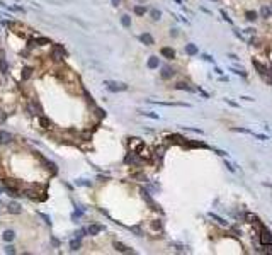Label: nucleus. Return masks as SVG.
<instances>
[{"instance_id":"obj_40","label":"nucleus","mask_w":272,"mask_h":255,"mask_svg":"<svg viewBox=\"0 0 272 255\" xmlns=\"http://www.w3.org/2000/svg\"><path fill=\"white\" fill-rule=\"evenodd\" d=\"M216 153H218V155H221V156L226 155V151H223V150H216Z\"/></svg>"},{"instance_id":"obj_36","label":"nucleus","mask_w":272,"mask_h":255,"mask_svg":"<svg viewBox=\"0 0 272 255\" xmlns=\"http://www.w3.org/2000/svg\"><path fill=\"white\" fill-rule=\"evenodd\" d=\"M225 100H226V102H228V104L231 105V107H238V104H236V102H231L230 99H225Z\"/></svg>"},{"instance_id":"obj_17","label":"nucleus","mask_w":272,"mask_h":255,"mask_svg":"<svg viewBox=\"0 0 272 255\" xmlns=\"http://www.w3.org/2000/svg\"><path fill=\"white\" fill-rule=\"evenodd\" d=\"M185 51H187V55H197V46L196 44H187Z\"/></svg>"},{"instance_id":"obj_6","label":"nucleus","mask_w":272,"mask_h":255,"mask_svg":"<svg viewBox=\"0 0 272 255\" xmlns=\"http://www.w3.org/2000/svg\"><path fill=\"white\" fill-rule=\"evenodd\" d=\"M104 230V226L102 225H90L89 226V230H87V233L89 235H92V236H95V235H99V233Z\"/></svg>"},{"instance_id":"obj_14","label":"nucleus","mask_w":272,"mask_h":255,"mask_svg":"<svg viewBox=\"0 0 272 255\" xmlns=\"http://www.w3.org/2000/svg\"><path fill=\"white\" fill-rule=\"evenodd\" d=\"M158 65H160V61H158V58L157 56H151L150 60H148V68H158Z\"/></svg>"},{"instance_id":"obj_3","label":"nucleus","mask_w":272,"mask_h":255,"mask_svg":"<svg viewBox=\"0 0 272 255\" xmlns=\"http://www.w3.org/2000/svg\"><path fill=\"white\" fill-rule=\"evenodd\" d=\"M106 85H107V89L111 90V92H117V90H126L128 89V85L116 83V82H106Z\"/></svg>"},{"instance_id":"obj_39","label":"nucleus","mask_w":272,"mask_h":255,"mask_svg":"<svg viewBox=\"0 0 272 255\" xmlns=\"http://www.w3.org/2000/svg\"><path fill=\"white\" fill-rule=\"evenodd\" d=\"M97 114L100 116V118H104V116H106V112H104L102 109H97Z\"/></svg>"},{"instance_id":"obj_13","label":"nucleus","mask_w":272,"mask_h":255,"mask_svg":"<svg viewBox=\"0 0 272 255\" xmlns=\"http://www.w3.org/2000/svg\"><path fill=\"white\" fill-rule=\"evenodd\" d=\"M10 140H12L10 133H7V131H0V143H9Z\"/></svg>"},{"instance_id":"obj_31","label":"nucleus","mask_w":272,"mask_h":255,"mask_svg":"<svg viewBox=\"0 0 272 255\" xmlns=\"http://www.w3.org/2000/svg\"><path fill=\"white\" fill-rule=\"evenodd\" d=\"M253 136L257 138V140H262V141H265V140H269V138L265 136V134H257V133H253Z\"/></svg>"},{"instance_id":"obj_18","label":"nucleus","mask_w":272,"mask_h":255,"mask_svg":"<svg viewBox=\"0 0 272 255\" xmlns=\"http://www.w3.org/2000/svg\"><path fill=\"white\" fill-rule=\"evenodd\" d=\"M14 231H12V230H7V231H4V240L5 241H12L14 240Z\"/></svg>"},{"instance_id":"obj_7","label":"nucleus","mask_w":272,"mask_h":255,"mask_svg":"<svg viewBox=\"0 0 272 255\" xmlns=\"http://www.w3.org/2000/svg\"><path fill=\"white\" fill-rule=\"evenodd\" d=\"M114 248H116L117 252H122V253H129V252L133 253L131 248H129V247H126V245H122L121 241H114Z\"/></svg>"},{"instance_id":"obj_44","label":"nucleus","mask_w":272,"mask_h":255,"mask_svg":"<svg viewBox=\"0 0 272 255\" xmlns=\"http://www.w3.org/2000/svg\"><path fill=\"white\" fill-rule=\"evenodd\" d=\"M213 2H218V0H213Z\"/></svg>"},{"instance_id":"obj_24","label":"nucleus","mask_w":272,"mask_h":255,"mask_svg":"<svg viewBox=\"0 0 272 255\" xmlns=\"http://www.w3.org/2000/svg\"><path fill=\"white\" fill-rule=\"evenodd\" d=\"M31 73H33V70H31L29 66H26V68L22 70V78H24V80H27L29 77H31Z\"/></svg>"},{"instance_id":"obj_10","label":"nucleus","mask_w":272,"mask_h":255,"mask_svg":"<svg viewBox=\"0 0 272 255\" xmlns=\"http://www.w3.org/2000/svg\"><path fill=\"white\" fill-rule=\"evenodd\" d=\"M140 41H141V42H145L146 46H151V44H153V38H151L148 33L141 34V36H140Z\"/></svg>"},{"instance_id":"obj_41","label":"nucleus","mask_w":272,"mask_h":255,"mask_svg":"<svg viewBox=\"0 0 272 255\" xmlns=\"http://www.w3.org/2000/svg\"><path fill=\"white\" fill-rule=\"evenodd\" d=\"M216 73H218V75H223V70H221V68H218V66H216Z\"/></svg>"},{"instance_id":"obj_21","label":"nucleus","mask_w":272,"mask_h":255,"mask_svg":"<svg viewBox=\"0 0 272 255\" xmlns=\"http://www.w3.org/2000/svg\"><path fill=\"white\" fill-rule=\"evenodd\" d=\"M150 14H151V19H153V20H158L160 17H162V12H160V10H157V9H151Z\"/></svg>"},{"instance_id":"obj_23","label":"nucleus","mask_w":272,"mask_h":255,"mask_svg":"<svg viewBox=\"0 0 272 255\" xmlns=\"http://www.w3.org/2000/svg\"><path fill=\"white\" fill-rule=\"evenodd\" d=\"M245 15H247V19H248V20H255V19L258 17V14L255 12V10H248Z\"/></svg>"},{"instance_id":"obj_34","label":"nucleus","mask_w":272,"mask_h":255,"mask_svg":"<svg viewBox=\"0 0 272 255\" xmlns=\"http://www.w3.org/2000/svg\"><path fill=\"white\" fill-rule=\"evenodd\" d=\"M221 15L225 17V20H226V22H231V19L228 17V15H226V12H225V10H221Z\"/></svg>"},{"instance_id":"obj_35","label":"nucleus","mask_w":272,"mask_h":255,"mask_svg":"<svg viewBox=\"0 0 272 255\" xmlns=\"http://www.w3.org/2000/svg\"><path fill=\"white\" fill-rule=\"evenodd\" d=\"M5 252H7V253H15V250H14V247H7V248H5Z\"/></svg>"},{"instance_id":"obj_43","label":"nucleus","mask_w":272,"mask_h":255,"mask_svg":"<svg viewBox=\"0 0 272 255\" xmlns=\"http://www.w3.org/2000/svg\"><path fill=\"white\" fill-rule=\"evenodd\" d=\"M175 2H177V4H180V2H182V0H175Z\"/></svg>"},{"instance_id":"obj_28","label":"nucleus","mask_w":272,"mask_h":255,"mask_svg":"<svg viewBox=\"0 0 272 255\" xmlns=\"http://www.w3.org/2000/svg\"><path fill=\"white\" fill-rule=\"evenodd\" d=\"M231 73H235V75H240V77H247V71H240V70H236V68H231Z\"/></svg>"},{"instance_id":"obj_19","label":"nucleus","mask_w":272,"mask_h":255,"mask_svg":"<svg viewBox=\"0 0 272 255\" xmlns=\"http://www.w3.org/2000/svg\"><path fill=\"white\" fill-rule=\"evenodd\" d=\"M245 219H248V223H260V218H257L255 214H245Z\"/></svg>"},{"instance_id":"obj_26","label":"nucleus","mask_w":272,"mask_h":255,"mask_svg":"<svg viewBox=\"0 0 272 255\" xmlns=\"http://www.w3.org/2000/svg\"><path fill=\"white\" fill-rule=\"evenodd\" d=\"M0 71L7 73V61H5V58H0Z\"/></svg>"},{"instance_id":"obj_37","label":"nucleus","mask_w":272,"mask_h":255,"mask_svg":"<svg viewBox=\"0 0 272 255\" xmlns=\"http://www.w3.org/2000/svg\"><path fill=\"white\" fill-rule=\"evenodd\" d=\"M245 33H247V34H255V29H253V27H248V29H245Z\"/></svg>"},{"instance_id":"obj_16","label":"nucleus","mask_w":272,"mask_h":255,"mask_svg":"<svg viewBox=\"0 0 272 255\" xmlns=\"http://www.w3.org/2000/svg\"><path fill=\"white\" fill-rule=\"evenodd\" d=\"M209 216H211L213 219H214V221H218L220 225H223V226H226V225H228V223H226L225 219H223V218H221V216H218V214H214V212H209Z\"/></svg>"},{"instance_id":"obj_4","label":"nucleus","mask_w":272,"mask_h":255,"mask_svg":"<svg viewBox=\"0 0 272 255\" xmlns=\"http://www.w3.org/2000/svg\"><path fill=\"white\" fill-rule=\"evenodd\" d=\"M160 53H162V56L167 58V60H174L175 58V51L172 49V48H162Z\"/></svg>"},{"instance_id":"obj_2","label":"nucleus","mask_w":272,"mask_h":255,"mask_svg":"<svg viewBox=\"0 0 272 255\" xmlns=\"http://www.w3.org/2000/svg\"><path fill=\"white\" fill-rule=\"evenodd\" d=\"M260 241H262V245H270L272 243V235L265 226H262V235H260Z\"/></svg>"},{"instance_id":"obj_38","label":"nucleus","mask_w":272,"mask_h":255,"mask_svg":"<svg viewBox=\"0 0 272 255\" xmlns=\"http://www.w3.org/2000/svg\"><path fill=\"white\" fill-rule=\"evenodd\" d=\"M202 58H204V60H206V61H213V58L209 56V55H202Z\"/></svg>"},{"instance_id":"obj_25","label":"nucleus","mask_w":272,"mask_h":255,"mask_svg":"<svg viewBox=\"0 0 272 255\" xmlns=\"http://www.w3.org/2000/svg\"><path fill=\"white\" fill-rule=\"evenodd\" d=\"M145 12H146L145 7H141V5H136L134 7V14L136 15H145Z\"/></svg>"},{"instance_id":"obj_1","label":"nucleus","mask_w":272,"mask_h":255,"mask_svg":"<svg viewBox=\"0 0 272 255\" xmlns=\"http://www.w3.org/2000/svg\"><path fill=\"white\" fill-rule=\"evenodd\" d=\"M65 56H66L65 48L61 46V44H55V46H53V51H51V58H53V60H55V61H61Z\"/></svg>"},{"instance_id":"obj_27","label":"nucleus","mask_w":272,"mask_h":255,"mask_svg":"<svg viewBox=\"0 0 272 255\" xmlns=\"http://www.w3.org/2000/svg\"><path fill=\"white\" fill-rule=\"evenodd\" d=\"M231 131H236V133H247V134H252L250 129H245V128H231Z\"/></svg>"},{"instance_id":"obj_33","label":"nucleus","mask_w":272,"mask_h":255,"mask_svg":"<svg viewBox=\"0 0 272 255\" xmlns=\"http://www.w3.org/2000/svg\"><path fill=\"white\" fill-rule=\"evenodd\" d=\"M225 165H226V168H228V170H231V172H235V167L231 165L230 162H225Z\"/></svg>"},{"instance_id":"obj_22","label":"nucleus","mask_w":272,"mask_h":255,"mask_svg":"<svg viewBox=\"0 0 272 255\" xmlns=\"http://www.w3.org/2000/svg\"><path fill=\"white\" fill-rule=\"evenodd\" d=\"M121 22H122V26H124V27H129V26H131V17H129V15H122V17H121Z\"/></svg>"},{"instance_id":"obj_30","label":"nucleus","mask_w":272,"mask_h":255,"mask_svg":"<svg viewBox=\"0 0 272 255\" xmlns=\"http://www.w3.org/2000/svg\"><path fill=\"white\" fill-rule=\"evenodd\" d=\"M151 226L155 228V230H160V228H162V223H160L158 219H155V221L151 223Z\"/></svg>"},{"instance_id":"obj_5","label":"nucleus","mask_w":272,"mask_h":255,"mask_svg":"<svg viewBox=\"0 0 272 255\" xmlns=\"http://www.w3.org/2000/svg\"><path fill=\"white\" fill-rule=\"evenodd\" d=\"M124 162H126V163H131V165H138V163H140V155H138V153H129V155L124 158Z\"/></svg>"},{"instance_id":"obj_32","label":"nucleus","mask_w":272,"mask_h":255,"mask_svg":"<svg viewBox=\"0 0 272 255\" xmlns=\"http://www.w3.org/2000/svg\"><path fill=\"white\" fill-rule=\"evenodd\" d=\"M145 116H148V118H151V119H158V116L157 114H153V112H143Z\"/></svg>"},{"instance_id":"obj_12","label":"nucleus","mask_w":272,"mask_h":255,"mask_svg":"<svg viewBox=\"0 0 272 255\" xmlns=\"http://www.w3.org/2000/svg\"><path fill=\"white\" fill-rule=\"evenodd\" d=\"M175 89H177V90H185V92H194L192 87H191V85H187V83H184V82L177 83V85H175Z\"/></svg>"},{"instance_id":"obj_42","label":"nucleus","mask_w":272,"mask_h":255,"mask_svg":"<svg viewBox=\"0 0 272 255\" xmlns=\"http://www.w3.org/2000/svg\"><path fill=\"white\" fill-rule=\"evenodd\" d=\"M111 2H112L114 5H119V0H111Z\"/></svg>"},{"instance_id":"obj_15","label":"nucleus","mask_w":272,"mask_h":255,"mask_svg":"<svg viewBox=\"0 0 272 255\" xmlns=\"http://www.w3.org/2000/svg\"><path fill=\"white\" fill-rule=\"evenodd\" d=\"M260 14H262V17L264 19H269V17H270V9H269V7H265V5H262V7H260Z\"/></svg>"},{"instance_id":"obj_11","label":"nucleus","mask_w":272,"mask_h":255,"mask_svg":"<svg viewBox=\"0 0 272 255\" xmlns=\"http://www.w3.org/2000/svg\"><path fill=\"white\" fill-rule=\"evenodd\" d=\"M174 73H175V71L172 70L170 66H163V70H162V78L167 80V78H170V77H174Z\"/></svg>"},{"instance_id":"obj_9","label":"nucleus","mask_w":272,"mask_h":255,"mask_svg":"<svg viewBox=\"0 0 272 255\" xmlns=\"http://www.w3.org/2000/svg\"><path fill=\"white\" fill-rule=\"evenodd\" d=\"M7 211L12 212V214H19L22 209H21V204H17V203H9V206H7Z\"/></svg>"},{"instance_id":"obj_20","label":"nucleus","mask_w":272,"mask_h":255,"mask_svg":"<svg viewBox=\"0 0 272 255\" xmlns=\"http://www.w3.org/2000/svg\"><path fill=\"white\" fill-rule=\"evenodd\" d=\"M39 124H41L43 128H49L51 126V121L48 118H44V116H41V118H39Z\"/></svg>"},{"instance_id":"obj_29","label":"nucleus","mask_w":272,"mask_h":255,"mask_svg":"<svg viewBox=\"0 0 272 255\" xmlns=\"http://www.w3.org/2000/svg\"><path fill=\"white\" fill-rule=\"evenodd\" d=\"M70 247H71V250H78V248H80V241L78 240H73L70 243Z\"/></svg>"},{"instance_id":"obj_8","label":"nucleus","mask_w":272,"mask_h":255,"mask_svg":"<svg viewBox=\"0 0 272 255\" xmlns=\"http://www.w3.org/2000/svg\"><path fill=\"white\" fill-rule=\"evenodd\" d=\"M253 66L257 68V70H258V73H260V75H262L264 78H267V68H265V66H264L262 63H258L257 60H253Z\"/></svg>"}]
</instances>
